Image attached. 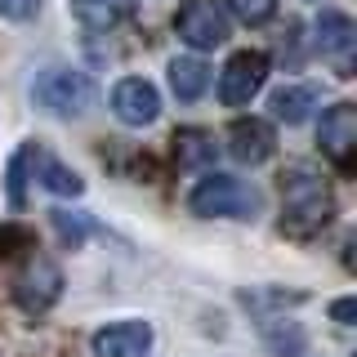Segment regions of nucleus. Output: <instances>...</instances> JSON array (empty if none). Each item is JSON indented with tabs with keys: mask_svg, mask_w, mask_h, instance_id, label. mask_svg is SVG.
I'll return each instance as SVG.
<instances>
[{
	"mask_svg": "<svg viewBox=\"0 0 357 357\" xmlns=\"http://www.w3.org/2000/svg\"><path fill=\"white\" fill-rule=\"evenodd\" d=\"M31 98L50 112V116H81V112L94 103V81L81 72V67H63V63H50L36 72V81H31Z\"/></svg>",
	"mask_w": 357,
	"mask_h": 357,
	"instance_id": "7ed1b4c3",
	"label": "nucleus"
},
{
	"mask_svg": "<svg viewBox=\"0 0 357 357\" xmlns=\"http://www.w3.org/2000/svg\"><path fill=\"white\" fill-rule=\"evenodd\" d=\"M36 9H40V0H0V18H9V22L36 18Z\"/></svg>",
	"mask_w": 357,
	"mask_h": 357,
	"instance_id": "412c9836",
	"label": "nucleus"
},
{
	"mask_svg": "<svg viewBox=\"0 0 357 357\" xmlns=\"http://www.w3.org/2000/svg\"><path fill=\"white\" fill-rule=\"evenodd\" d=\"M268 81V54L264 50H237L219 72V103L223 107H245Z\"/></svg>",
	"mask_w": 357,
	"mask_h": 357,
	"instance_id": "423d86ee",
	"label": "nucleus"
},
{
	"mask_svg": "<svg viewBox=\"0 0 357 357\" xmlns=\"http://www.w3.org/2000/svg\"><path fill=\"white\" fill-rule=\"evenodd\" d=\"M174 31L183 45H192V50H219L223 40H228L232 31V14L223 0H188L183 9H178L174 18Z\"/></svg>",
	"mask_w": 357,
	"mask_h": 357,
	"instance_id": "20e7f679",
	"label": "nucleus"
},
{
	"mask_svg": "<svg viewBox=\"0 0 357 357\" xmlns=\"http://www.w3.org/2000/svg\"><path fill=\"white\" fill-rule=\"evenodd\" d=\"M89 353L94 357H148L152 353V326L148 321H112V326L94 331Z\"/></svg>",
	"mask_w": 357,
	"mask_h": 357,
	"instance_id": "9d476101",
	"label": "nucleus"
},
{
	"mask_svg": "<svg viewBox=\"0 0 357 357\" xmlns=\"http://www.w3.org/2000/svg\"><path fill=\"white\" fill-rule=\"evenodd\" d=\"M188 210L201 219H255L259 215V192L237 174H201L197 188L188 192Z\"/></svg>",
	"mask_w": 357,
	"mask_h": 357,
	"instance_id": "f03ea898",
	"label": "nucleus"
},
{
	"mask_svg": "<svg viewBox=\"0 0 357 357\" xmlns=\"http://www.w3.org/2000/svg\"><path fill=\"white\" fill-rule=\"evenodd\" d=\"M170 89L178 103H197L201 94L210 89V67L197 59V54H188V59H174L170 63Z\"/></svg>",
	"mask_w": 357,
	"mask_h": 357,
	"instance_id": "4468645a",
	"label": "nucleus"
},
{
	"mask_svg": "<svg viewBox=\"0 0 357 357\" xmlns=\"http://www.w3.org/2000/svg\"><path fill=\"white\" fill-rule=\"evenodd\" d=\"M72 14L89 31H116L139 14V0H72Z\"/></svg>",
	"mask_w": 357,
	"mask_h": 357,
	"instance_id": "f8f14e48",
	"label": "nucleus"
},
{
	"mask_svg": "<svg viewBox=\"0 0 357 357\" xmlns=\"http://www.w3.org/2000/svg\"><path fill=\"white\" fill-rule=\"evenodd\" d=\"M54 228H59V237L72 245H85V237L94 232V219L85 215V210H54Z\"/></svg>",
	"mask_w": 357,
	"mask_h": 357,
	"instance_id": "a211bd4d",
	"label": "nucleus"
},
{
	"mask_svg": "<svg viewBox=\"0 0 357 357\" xmlns=\"http://www.w3.org/2000/svg\"><path fill=\"white\" fill-rule=\"evenodd\" d=\"M215 134L210 130H178L174 134V161L183 165V170H201V165H210L215 161Z\"/></svg>",
	"mask_w": 357,
	"mask_h": 357,
	"instance_id": "2eb2a0df",
	"label": "nucleus"
},
{
	"mask_svg": "<svg viewBox=\"0 0 357 357\" xmlns=\"http://www.w3.org/2000/svg\"><path fill=\"white\" fill-rule=\"evenodd\" d=\"M63 295V273L50 255H31L22 264V273L14 277V304L27 312V317H45Z\"/></svg>",
	"mask_w": 357,
	"mask_h": 357,
	"instance_id": "39448f33",
	"label": "nucleus"
},
{
	"mask_svg": "<svg viewBox=\"0 0 357 357\" xmlns=\"http://www.w3.org/2000/svg\"><path fill=\"white\" fill-rule=\"evenodd\" d=\"M312 45L326 63H335L340 76H353V50H357V27L344 9H321L312 18Z\"/></svg>",
	"mask_w": 357,
	"mask_h": 357,
	"instance_id": "0eeeda50",
	"label": "nucleus"
},
{
	"mask_svg": "<svg viewBox=\"0 0 357 357\" xmlns=\"http://www.w3.org/2000/svg\"><path fill=\"white\" fill-rule=\"evenodd\" d=\"M268 349H273V353H282V357H304V331H299V326H277V321H273V326H268Z\"/></svg>",
	"mask_w": 357,
	"mask_h": 357,
	"instance_id": "6ab92c4d",
	"label": "nucleus"
},
{
	"mask_svg": "<svg viewBox=\"0 0 357 357\" xmlns=\"http://www.w3.org/2000/svg\"><path fill=\"white\" fill-rule=\"evenodd\" d=\"M317 143H321V152H326L340 170H349L353 152H357V107L353 103H335V107L321 112Z\"/></svg>",
	"mask_w": 357,
	"mask_h": 357,
	"instance_id": "1a4fd4ad",
	"label": "nucleus"
},
{
	"mask_svg": "<svg viewBox=\"0 0 357 357\" xmlns=\"http://www.w3.org/2000/svg\"><path fill=\"white\" fill-rule=\"evenodd\" d=\"M277 148V139H273V126L259 116H237L228 126V152H232V161H241V165H264L268 156H273Z\"/></svg>",
	"mask_w": 357,
	"mask_h": 357,
	"instance_id": "9b49d317",
	"label": "nucleus"
},
{
	"mask_svg": "<svg viewBox=\"0 0 357 357\" xmlns=\"http://www.w3.org/2000/svg\"><path fill=\"white\" fill-rule=\"evenodd\" d=\"M36 170H40V183L50 188L54 197H81L85 192V178L76 174V170H67L63 161H54V156H40Z\"/></svg>",
	"mask_w": 357,
	"mask_h": 357,
	"instance_id": "dca6fc26",
	"label": "nucleus"
},
{
	"mask_svg": "<svg viewBox=\"0 0 357 357\" xmlns=\"http://www.w3.org/2000/svg\"><path fill=\"white\" fill-rule=\"evenodd\" d=\"M331 215H335V192L326 188V178H317L312 170H290L282 178V232L312 237L331 223Z\"/></svg>",
	"mask_w": 357,
	"mask_h": 357,
	"instance_id": "f257e3e1",
	"label": "nucleus"
},
{
	"mask_svg": "<svg viewBox=\"0 0 357 357\" xmlns=\"http://www.w3.org/2000/svg\"><path fill=\"white\" fill-rule=\"evenodd\" d=\"M312 107H317V85H299V81L273 89V98H268V112L282 126H304L312 116Z\"/></svg>",
	"mask_w": 357,
	"mask_h": 357,
	"instance_id": "ddd939ff",
	"label": "nucleus"
},
{
	"mask_svg": "<svg viewBox=\"0 0 357 357\" xmlns=\"http://www.w3.org/2000/svg\"><path fill=\"white\" fill-rule=\"evenodd\" d=\"M40 161V148L36 143H27V148L14 152V161H9V206L22 210L27 206V170Z\"/></svg>",
	"mask_w": 357,
	"mask_h": 357,
	"instance_id": "f3484780",
	"label": "nucleus"
},
{
	"mask_svg": "<svg viewBox=\"0 0 357 357\" xmlns=\"http://www.w3.org/2000/svg\"><path fill=\"white\" fill-rule=\"evenodd\" d=\"M228 5V14H237L241 22H250V27H259L277 14V0H223Z\"/></svg>",
	"mask_w": 357,
	"mask_h": 357,
	"instance_id": "aec40b11",
	"label": "nucleus"
},
{
	"mask_svg": "<svg viewBox=\"0 0 357 357\" xmlns=\"http://www.w3.org/2000/svg\"><path fill=\"white\" fill-rule=\"evenodd\" d=\"M331 317L340 321V326H353V317H357V299H353V295L335 299V304H331Z\"/></svg>",
	"mask_w": 357,
	"mask_h": 357,
	"instance_id": "4be33fe9",
	"label": "nucleus"
},
{
	"mask_svg": "<svg viewBox=\"0 0 357 357\" xmlns=\"http://www.w3.org/2000/svg\"><path fill=\"white\" fill-rule=\"evenodd\" d=\"M112 116H116L121 126H130V130L152 126V121L161 116V94H156V85L143 81V76L116 81L112 85Z\"/></svg>",
	"mask_w": 357,
	"mask_h": 357,
	"instance_id": "6e6552de",
	"label": "nucleus"
}]
</instances>
